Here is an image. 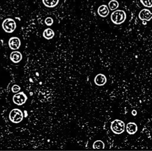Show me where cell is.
Here are the masks:
<instances>
[{"instance_id": "obj_1", "label": "cell", "mask_w": 152, "mask_h": 151, "mask_svg": "<svg viewBox=\"0 0 152 151\" xmlns=\"http://www.w3.org/2000/svg\"><path fill=\"white\" fill-rule=\"evenodd\" d=\"M126 18V12L122 9H116L112 12L110 15V20L112 22L116 25L122 24L125 21Z\"/></svg>"}, {"instance_id": "obj_2", "label": "cell", "mask_w": 152, "mask_h": 151, "mask_svg": "<svg viewBox=\"0 0 152 151\" xmlns=\"http://www.w3.org/2000/svg\"><path fill=\"white\" fill-rule=\"evenodd\" d=\"M125 124L124 122L119 119H115L111 122L110 129L112 131L116 134H122L124 132Z\"/></svg>"}, {"instance_id": "obj_3", "label": "cell", "mask_w": 152, "mask_h": 151, "mask_svg": "<svg viewBox=\"0 0 152 151\" xmlns=\"http://www.w3.org/2000/svg\"><path fill=\"white\" fill-rule=\"evenodd\" d=\"M23 113L18 108L12 109L9 114V118L10 121L13 123H19L23 119Z\"/></svg>"}, {"instance_id": "obj_4", "label": "cell", "mask_w": 152, "mask_h": 151, "mask_svg": "<svg viewBox=\"0 0 152 151\" xmlns=\"http://www.w3.org/2000/svg\"><path fill=\"white\" fill-rule=\"evenodd\" d=\"M2 27L5 32L7 33H12L16 28L17 25L15 21L12 18H6L2 23Z\"/></svg>"}, {"instance_id": "obj_5", "label": "cell", "mask_w": 152, "mask_h": 151, "mask_svg": "<svg viewBox=\"0 0 152 151\" xmlns=\"http://www.w3.org/2000/svg\"><path fill=\"white\" fill-rule=\"evenodd\" d=\"M27 99V97L26 95V94L23 91H21L15 94L12 97L13 102L17 105H23L26 102Z\"/></svg>"}, {"instance_id": "obj_6", "label": "cell", "mask_w": 152, "mask_h": 151, "mask_svg": "<svg viewBox=\"0 0 152 151\" xmlns=\"http://www.w3.org/2000/svg\"><path fill=\"white\" fill-rule=\"evenodd\" d=\"M138 17L142 21H150L152 18V12L148 9H142L140 11Z\"/></svg>"}, {"instance_id": "obj_7", "label": "cell", "mask_w": 152, "mask_h": 151, "mask_svg": "<svg viewBox=\"0 0 152 151\" xmlns=\"http://www.w3.org/2000/svg\"><path fill=\"white\" fill-rule=\"evenodd\" d=\"M8 46L12 50H17L21 46L20 39L17 37H12L8 40Z\"/></svg>"}, {"instance_id": "obj_8", "label": "cell", "mask_w": 152, "mask_h": 151, "mask_svg": "<svg viewBox=\"0 0 152 151\" xmlns=\"http://www.w3.org/2000/svg\"><path fill=\"white\" fill-rule=\"evenodd\" d=\"M94 82L96 85L101 86L104 85L106 83L107 78L104 74L99 73L95 76L94 79Z\"/></svg>"}, {"instance_id": "obj_9", "label": "cell", "mask_w": 152, "mask_h": 151, "mask_svg": "<svg viewBox=\"0 0 152 151\" xmlns=\"http://www.w3.org/2000/svg\"><path fill=\"white\" fill-rule=\"evenodd\" d=\"M10 60L15 63L20 62L23 58L22 54L18 51H14L11 53L10 56Z\"/></svg>"}, {"instance_id": "obj_10", "label": "cell", "mask_w": 152, "mask_h": 151, "mask_svg": "<svg viewBox=\"0 0 152 151\" xmlns=\"http://www.w3.org/2000/svg\"><path fill=\"white\" fill-rule=\"evenodd\" d=\"M138 130V127L136 123L129 122L126 125V131L129 134H134Z\"/></svg>"}, {"instance_id": "obj_11", "label": "cell", "mask_w": 152, "mask_h": 151, "mask_svg": "<svg viewBox=\"0 0 152 151\" xmlns=\"http://www.w3.org/2000/svg\"><path fill=\"white\" fill-rule=\"evenodd\" d=\"M97 14L102 17H106L109 14V9L106 5H101L97 8Z\"/></svg>"}, {"instance_id": "obj_12", "label": "cell", "mask_w": 152, "mask_h": 151, "mask_svg": "<svg viewBox=\"0 0 152 151\" xmlns=\"http://www.w3.org/2000/svg\"><path fill=\"white\" fill-rule=\"evenodd\" d=\"M54 36L55 33L53 30L50 28H46L43 32V37L47 40L52 39L54 37Z\"/></svg>"}, {"instance_id": "obj_13", "label": "cell", "mask_w": 152, "mask_h": 151, "mask_svg": "<svg viewBox=\"0 0 152 151\" xmlns=\"http://www.w3.org/2000/svg\"><path fill=\"white\" fill-rule=\"evenodd\" d=\"M59 0H42V2L45 6L48 8H53L56 6Z\"/></svg>"}, {"instance_id": "obj_14", "label": "cell", "mask_w": 152, "mask_h": 151, "mask_svg": "<svg viewBox=\"0 0 152 151\" xmlns=\"http://www.w3.org/2000/svg\"><path fill=\"white\" fill-rule=\"evenodd\" d=\"M108 6H109V9L112 11H114L118 8L119 2L116 0H111L109 2Z\"/></svg>"}, {"instance_id": "obj_15", "label": "cell", "mask_w": 152, "mask_h": 151, "mask_svg": "<svg viewBox=\"0 0 152 151\" xmlns=\"http://www.w3.org/2000/svg\"><path fill=\"white\" fill-rule=\"evenodd\" d=\"M104 143L102 140H96L93 144V148L94 149H104Z\"/></svg>"}, {"instance_id": "obj_16", "label": "cell", "mask_w": 152, "mask_h": 151, "mask_svg": "<svg viewBox=\"0 0 152 151\" xmlns=\"http://www.w3.org/2000/svg\"><path fill=\"white\" fill-rule=\"evenodd\" d=\"M141 3L146 7H152V0H140Z\"/></svg>"}, {"instance_id": "obj_17", "label": "cell", "mask_w": 152, "mask_h": 151, "mask_svg": "<svg viewBox=\"0 0 152 151\" xmlns=\"http://www.w3.org/2000/svg\"><path fill=\"white\" fill-rule=\"evenodd\" d=\"M45 23L48 26H50L53 23V20L51 17H47L45 20Z\"/></svg>"}, {"instance_id": "obj_18", "label": "cell", "mask_w": 152, "mask_h": 151, "mask_svg": "<svg viewBox=\"0 0 152 151\" xmlns=\"http://www.w3.org/2000/svg\"><path fill=\"white\" fill-rule=\"evenodd\" d=\"M20 89H21L20 86H19L17 85H13V86H12V88H11L12 92H14V93L18 92Z\"/></svg>"}, {"instance_id": "obj_19", "label": "cell", "mask_w": 152, "mask_h": 151, "mask_svg": "<svg viewBox=\"0 0 152 151\" xmlns=\"http://www.w3.org/2000/svg\"><path fill=\"white\" fill-rule=\"evenodd\" d=\"M131 113H132V114L134 116H135V115H137V111H135V110H133L131 111Z\"/></svg>"}]
</instances>
